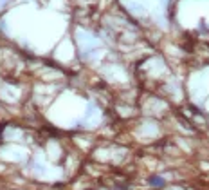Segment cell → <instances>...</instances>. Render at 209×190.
Masks as SVG:
<instances>
[{
    "mask_svg": "<svg viewBox=\"0 0 209 190\" xmlns=\"http://www.w3.org/2000/svg\"><path fill=\"white\" fill-rule=\"evenodd\" d=\"M150 185L151 187H164V179L159 176H153V177H150Z\"/></svg>",
    "mask_w": 209,
    "mask_h": 190,
    "instance_id": "1",
    "label": "cell"
}]
</instances>
